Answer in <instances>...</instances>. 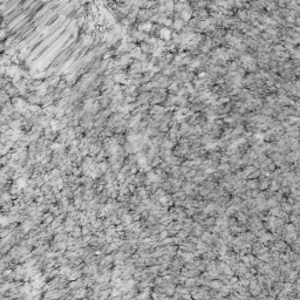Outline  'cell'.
Masks as SVG:
<instances>
[{
	"instance_id": "obj_1",
	"label": "cell",
	"mask_w": 300,
	"mask_h": 300,
	"mask_svg": "<svg viewBox=\"0 0 300 300\" xmlns=\"http://www.w3.org/2000/svg\"><path fill=\"white\" fill-rule=\"evenodd\" d=\"M68 236H69V233H67V232H60V233H55L54 235V238H53V240H55V241H66L67 240V238H68Z\"/></svg>"
},
{
	"instance_id": "obj_5",
	"label": "cell",
	"mask_w": 300,
	"mask_h": 300,
	"mask_svg": "<svg viewBox=\"0 0 300 300\" xmlns=\"http://www.w3.org/2000/svg\"><path fill=\"white\" fill-rule=\"evenodd\" d=\"M41 190H42V193H44V195H48V193L52 192V186H50L48 183H45V184L41 186Z\"/></svg>"
},
{
	"instance_id": "obj_2",
	"label": "cell",
	"mask_w": 300,
	"mask_h": 300,
	"mask_svg": "<svg viewBox=\"0 0 300 300\" xmlns=\"http://www.w3.org/2000/svg\"><path fill=\"white\" fill-rule=\"evenodd\" d=\"M69 235H72L73 237H75L76 239L78 238H81L83 235H82V226H80V225H75V227H74V230L70 232Z\"/></svg>"
},
{
	"instance_id": "obj_3",
	"label": "cell",
	"mask_w": 300,
	"mask_h": 300,
	"mask_svg": "<svg viewBox=\"0 0 300 300\" xmlns=\"http://www.w3.org/2000/svg\"><path fill=\"white\" fill-rule=\"evenodd\" d=\"M121 218H122V222L124 223L126 225H128V224H131V223L134 222V219H133V216H131V214H130V212H129V214H126L124 216H122Z\"/></svg>"
},
{
	"instance_id": "obj_4",
	"label": "cell",
	"mask_w": 300,
	"mask_h": 300,
	"mask_svg": "<svg viewBox=\"0 0 300 300\" xmlns=\"http://www.w3.org/2000/svg\"><path fill=\"white\" fill-rule=\"evenodd\" d=\"M58 248H59V251L65 252V251L68 250V244H67V241H59L58 243Z\"/></svg>"
}]
</instances>
